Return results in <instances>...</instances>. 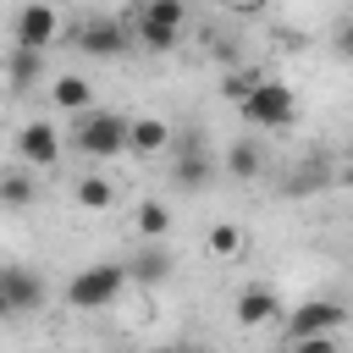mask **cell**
<instances>
[{
  "instance_id": "9c48e42d",
  "label": "cell",
  "mask_w": 353,
  "mask_h": 353,
  "mask_svg": "<svg viewBox=\"0 0 353 353\" xmlns=\"http://www.w3.org/2000/svg\"><path fill=\"white\" fill-rule=\"evenodd\" d=\"M232 320H237L243 331H265V325L287 320V309H281V292H276V287H265V281L243 287V292L232 298Z\"/></svg>"
},
{
  "instance_id": "cb8c5ba5",
  "label": "cell",
  "mask_w": 353,
  "mask_h": 353,
  "mask_svg": "<svg viewBox=\"0 0 353 353\" xmlns=\"http://www.w3.org/2000/svg\"><path fill=\"white\" fill-rule=\"evenodd\" d=\"M347 182H353V165H347Z\"/></svg>"
},
{
  "instance_id": "ac0fdd59",
  "label": "cell",
  "mask_w": 353,
  "mask_h": 353,
  "mask_svg": "<svg viewBox=\"0 0 353 353\" xmlns=\"http://www.w3.org/2000/svg\"><path fill=\"white\" fill-rule=\"evenodd\" d=\"M171 226H176V215H171L165 199H138V204H132V232H138L143 243H165Z\"/></svg>"
},
{
  "instance_id": "44dd1931",
  "label": "cell",
  "mask_w": 353,
  "mask_h": 353,
  "mask_svg": "<svg viewBox=\"0 0 353 353\" xmlns=\"http://www.w3.org/2000/svg\"><path fill=\"white\" fill-rule=\"evenodd\" d=\"M259 83H265V72H254V66H232V72H221V99H226V105H243Z\"/></svg>"
},
{
  "instance_id": "ba28073f",
  "label": "cell",
  "mask_w": 353,
  "mask_h": 353,
  "mask_svg": "<svg viewBox=\"0 0 353 353\" xmlns=\"http://www.w3.org/2000/svg\"><path fill=\"white\" fill-rule=\"evenodd\" d=\"M210 176H215V160H210L204 138H199V132H176V149H171V182H176L182 193H199V188H210Z\"/></svg>"
},
{
  "instance_id": "2e32d148",
  "label": "cell",
  "mask_w": 353,
  "mask_h": 353,
  "mask_svg": "<svg viewBox=\"0 0 353 353\" xmlns=\"http://www.w3.org/2000/svg\"><path fill=\"white\" fill-rule=\"evenodd\" d=\"M171 270H176V259H171L160 243H149V248H138V254L127 259L132 287H160V281H171Z\"/></svg>"
},
{
  "instance_id": "8992f818",
  "label": "cell",
  "mask_w": 353,
  "mask_h": 353,
  "mask_svg": "<svg viewBox=\"0 0 353 353\" xmlns=\"http://www.w3.org/2000/svg\"><path fill=\"white\" fill-rule=\"evenodd\" d=\"M132 39H138V33H132V22H121V17H83V22L72 28V44H77L88 61H116Z\"/></svg>"
},
{
  "instance_id": "5bb4252c",
  "label": "cell",
  "mask_w": 353,
  "mask_h": 353,
  "mask_svg": "<svg viewBox=\"0 0 353 353\" xmlns=\"http://www.w3.org/2000/svg\"><path fill=\"white\" fill-rule=\"evenodd\" d=\"M204 254H210L215 265H237V259L248 254V226H243V221H215V226L204 232Z\"/></svg>"
},
{
  "instance_id": "8fae6325",
  "label": "cell",
  "mask_w": 353,
  "mask_h": 353,
  "mask_svg": "<svg viewBox=\"0 0 353 353\" xmlns=\"http://www.w3.org/2000/svg\"><path fill=\"white\" fill-rule=\"evenodd\" d=\"M127 149L138 154V160H160V154H171L176 149V127L165 121V116H127Z\"/></svg>"
},
{
  "instance_id": "ffe728a7",
  "label": "cell",
  "mask_w": 353,
  "mask_h": 353,
  "mask_svg": "<svg viewBox=\"0 0 353 353\" xmlns=\"http://www.w3.org/2000/svg\"><path fill=\"white\" fill-rule=\"evenodd\" d=\"M72 199H77L83 210H110V204H116V182L99 176V171H83V176L72 182Z\"/></svg>"
},
{
  "instance_id": "6da1fadb",
  "label": "cell",
  "mask_w": 353,
  "mask_h": 353,
  "mask_svg": "<svg viewBox=\"0 0 353 353\" xmlns=\"http://www.w3.org/2000/svg\"><path fill=\"white\" fill-rule=\"evenodd\" d=\"M342 331H347V309L336 298H309V303L287 309V320H281V342H298V347H320Z\"/></svg>"
},
{
  "instance_id": "d6986e66",
  "label": "cell",
  "mask_w": 353,
  "mask_h": 353,
  "mask_svg": "<svg viewBox=\"0 0 353 353\" xmlns=\"http://www.w3.org/2000/svg\"><path fill=\"white\" fill-rule=\"evenodd\" d=\"M232 182H248V176H259L265 171V143L259 138H237L232 149H226V165H221Z\"/></svg>"
},
{
  "instance_id": "52a82bcc",
  "label": "cell",
  "mask_w": 353,
  "mask_h": 353,
  "mask_svg": "<svg viewBox=\"0 0 353 353\" xmlns=\"http://www.w3.org/2000/svg\"><path fill=\"white\" fill-rule=\"evenodd\" d=\"M11 44H22V50H55L61 44V11L50 0H28L11 17Z\"/></svg>"
},
{
  "instance_id": "277c9868",
  "label": "cell",
  "mask_w": 353,
  "mask_h": 353,
  "mask_svg": "<svg viewBox=\"0 0 353 353\" xmlns=\"http://www.w3.org/2000/svg\"><path fill=\"white\" fill-rule=\"evenodd\" d=\"M182 28H188V6H182V0H143V6L132 11V33H138V44L154 50V55L176 50Z\"/></svg>"
},
{
  "instance_id": "4fadbf2b",
  "label": "cell",
  "mask_w": 353,
  "mask_h": 353,
  "mask_svg": "<svg viewBox=\"0 0 353 353\" xmlns=\"http://www.w3.org/2000/svg\"><path fill=\"white\" fill-rule=\"evenodd\" d=\"M44 99L55 110H66V116H83V110H94V83L83 72H55L50 88H44Z\"/></svg>"
},
{
  "instance_id": "7402d4cb",
  "label": "cell",
  "mask_w": 353,
  "mask_h": 353,
  "mask_svg": "<svg viewBox=\"0 0 353 353\" xmlns=\"http://www.w3.org/2000/svg\"><path fill=\"white\" fill-rule=\"evenodd\" d=\"M336 50H342V55H347V61H353V22H347V28H342V33H336Z\"/></svg>"
},
{
  "instance_id": "3957f363",
  "label": "cell",
  "mask_w": 353,
  "mask_h": 353,
  "mask_svg": "<svg viewBox=\"0 0 353 353\" xmlns=\"http://www.w3.org/2000/svg\"><path fill=\"white\" fill-rule=\"evenodd\" d=\"M237 116H243L254 132H281V127L298 121V94H292L281 77H265V83L237 105Z\"/></svg>"
},
{
  "instance_id": "7c38bea8",
  "label": "cell",
  "mask_w": 353,
  "mask_h": 353,
  "mask_svg": "<svg viewBox=\"0 0 353 353\" xmlns=\"http://www.w3.org/2000/svg\"><path fill=\"white\" fill-rule=\"evenodd\" d=\"M44 303V281L28 265H6L0 270V314H28Z\"/></svg>"
},
{
  "instance_id": "7a4b0ae2",
  "label": "cell",
  "mask_w": 353,
  "mask_h": 353,
  "mask_svg": "<svg viewBox=\"0 0 353 353\" xmlns=\"http://www.w3.org/2000/svg\"><path fill=\"white\" fill-rule=\"evenodd\" d=\"M72 149L83 160H116L127 154V116H110V110H83L72 116Z\"/></svg>"
},
{
  "instance_id": "9a60e30c",
  "label": "cell",
  "mask_w": 353,
  "mask_h": 353,
  "mask_svg": "<svg viewBox=\"0 0 353 353\" xmlns=\"http://www.w3.org/2000/svg\"><path fill=\"white\" fill-rule=\"evenodd\" d=\"M39 182H44V171H33L28 160H17V165L0 176V204H6V210H28V204L39 199Z\"/></svg>"
},
{
  "instance_id": "30bf717a",
  "label": "cell",
  "mask_w": 353,
  "mask_h": 353,
  "mask_svg": "<svg viewBox=\"0 0 353 353\" xmlns=\"http://www.w3.org/2000/svg\"><path fill=\"white\" fill-rule=\"evenodd\" d=\"M61 154H66V138L50 127V121H28L22 132H17V160H28L33 171H55L61 165Z\"/></svg>"
},
{
  "instance_id": "e0dca14e",
  "label": "cell",
  "mask_w": 353,
  "mask_h": 353,
  "mask_svg": "<svg viewBox=\"0 0 353 353\" xmlns=\"http://www.w3.org/2000/svg\"><path fill=\"white\" fill-rule=\"evenodd\" d=\"M6 77H11V94L44 88V50H22V44H11V55H6Z\"/></svg>"
},
{
  "instance_id": "5b68a950",
  "label": "cell",
  "mask_w": 353,
  "mask_h": 353,
  "mask_svg": "<svg viewBox=\"0 0 353 353\" xmlns=\"http://www.w3.org/2000/svg\"><path fill=\"white\" fill-rule=\"evenodd\" d=\"M127 265H83L72 281H66V303L72 309H110L121 292H127Z\"/></svg>"
},
{
  "instance_id": "603a6c76",
  "label": "cell",
  "mask_w": 353,
  "mask_h": 353,
  "mask_svg": "<svg viewBox=\"0 0 353 353\" xmlns=\"http://www.w3.org/2000/svg\"><path fill=\"white\" fill-rule=\"evenodd\" d=\"M221 6H232V11H254L259 0H221Z\"/></svg>"
}]
</instances>
